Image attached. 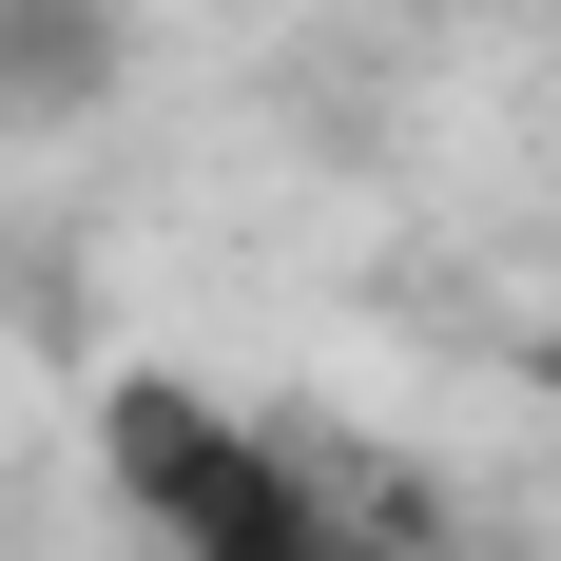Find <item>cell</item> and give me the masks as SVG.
Listing matches in <instances>:
<instances>
[{"label":"cell","mask_w":561,"mask_h":561,"mask_svg":"<svg viewBox=\"0 0 561 561\" xmlns=\"http://www.w3.org/2000/svg\"><path fill=\"white\" fill-rule=\"evenodd\" d=\"M116 465H136V504H156L194 561H348V523L310 504L252 426H214V407H174V388L116 407Z\"/></svg>","instance_id":"cell-1"}]
</instances>
